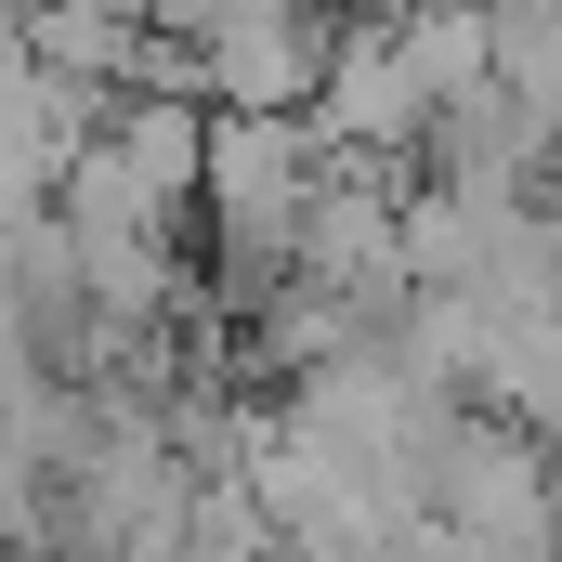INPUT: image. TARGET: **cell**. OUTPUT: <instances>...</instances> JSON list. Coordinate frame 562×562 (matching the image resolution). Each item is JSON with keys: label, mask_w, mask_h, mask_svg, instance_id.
Listing matches in <instances>:
<instances>
[{"label": "cell", "mask_w": 562, "mask_h": 562, "mask_svg": "<svg viewBox=\"0 0 562 562\" xmlns=\"http://www.w3.org/2000/svg\"><path fill=\"white\" fill-rule=\"evenodd\" d=\"M327 196V132L314 119H210V183H196V223L223 249V301L262 314L301 262V223Z\"/></svg>", "instance_id": "obj_1"}, {"label": "cell", "mask_w": 562, "mask_h": 562, "mask_svg": "<svg viewBox=\"0 0 562 562\" xmlns=\"http://www.w3.org/2000/svg\"><path fill=\"white\" fill-rule=\"evenodd\" d=\"M327 53H340V13H236V26H196V105L210 119H314Z\"/></svg>", "instance_id": "obj_2"}, {"label": "cell", "mask_w": 562, "mask_h": 562, "mask_svg": "<svg viewBox=\"0 0 562 562\" xmlns=\"http://www.w3.org/2000/svg\"><path fill=\"white\" fill-rule=\"evenodd\" d=\"M314 132H327V157H419L431 144V92H419V66H406L393 26H340Z\"/></svg>", "instance_id": "obj_3"}, {"label": "cell", "mask_w": 562, "mask_h": 562, "mask_svg": "<svg viewBox=\"0 0 562 562\" xmlns=\"http://www.w3.org/2000/svg\"><path fill=\"white\" fill-rule=\"evenodd\" d=\"M497 92L562 132V0H497Z\"/></svg>", "instance_id": "obj_4"}]
</instances>
